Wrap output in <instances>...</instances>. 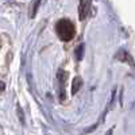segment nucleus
I'll return each instance as SVG.
<instances>
[{"label":"nucleus","mask_w":135,"mask_h":135,"mask_svg":"<svg viewBox=\"0 0 135 135\" xmlns=\"http://www.w3.org/2000/svg\"><path fill=\"white\" fill-rule=\"evenodd\" d=\"M81 86H83V80H81V77H74L73 78V83H72V93L73 95H76L78 91L81 89Z\"/></svg>","instance_id":"nucleus-4"},{"label":"nucleus","mask_w":135,"mask_h":135,"mask_svg":"<svg viewBox=\"0 0 135 135\" xmlns=\"http://www.w3.org/2000/svg\"><path fill=\"white\" fill-rule=\"evenodd\" d=\"M66 78H68V73L64 72L62 69L58 70V73H57V80H58V84H60V100H61V101H65V100H66V89H65Z\"/></svg>","instance_id":"nucleus-2"},{"label":"nucleus","mask_w":135,"mask_h":135,"mask_svg":"<svg viewBox=\"0 0 135 135\" xmlns=\"http://www.w3.org/2000/svg\"><path fill=\"white\" fill-rule=\"evenodd\" d=\"M55 31H57V35L60 37L61 41H72L76 35V27L72 23V20L69 19H61L57 22L55 25Z\"/></svg>","instance_id":"nucleus-1"},{"label":"nucleus","mask_w":135,"mask_h":135,"mask_svg":"<svg viewBox=\"0 0 135 135\" xmlns=\"http://www.w3.org/2000/svg\"><path fill=\"white\" fill-rule=\"evenodd\" d=\"M89 9H91V0H80L78 4V16L81 20H84L89 15Z\"/></svg>","instance_id":"nucleus-3"},{"label":"nucleus","mask_w":135,"mask_h":135,"mask_svg":"<svg viewBox=\"0 0 135 135\" xmlns=\"http://www.w3.org/2000/svg\"><path fill=\"white\" fill-rule=\"evenodd\" d=\"M4 89H6V84L3 81H0V92H3Z\"/></svg>","instance_id":"nucleus-8"},{"label":"nucleus","mask_w":135,"mask_h":135,"mask_svg":"<svg viewBox=\"0 0 135 135\" xmlns=\"http://www.w3.org/2000/svg\"><path fill=\"white\" fill-rule=\"evenodd\" d=\"M41 4V0H34V4H32V9H31V16H35L37 11H38V7Z\"/></svg>","instance_id":"nucleus-6"},{"label":"nucleus","mask_w":135,"mask_h":135,"mask_svg":"<svg viewBox=\"0 0 135 135\" xmlns=\"http://www.w3.org/2000/svg\"><path fill=\"white\" fill-rule=\"evenodd\" d=\"M76 55H77V60H81L84 57V45H80L76 50Z\"/></svg>","instance_id":"nucleus-5"},{"label":"nucleus","mask_w":135,"mask_h":135,"mask_svg":"<svg viewBox=\"0 0 135 135\" xmlns=\"http://www.w3.org/2000/svg\"><path fill=\"white\" fill-rule=\"evenodd\" d=\"M18 115H19V119H20V122L22 123H25V118H23V112H22V109L18 107Z\"/></svg>","instance_id":"nucleus-7"}]
</instances>
